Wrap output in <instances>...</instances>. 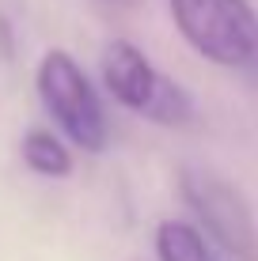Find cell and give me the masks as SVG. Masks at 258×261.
<instances>
[{
    "label": "cell",
    "mask_w": 258,
    "mask_h": 261,
    "mask_svg": "<svg viewBox=\"0 0 258 261\" xmlns=\"http://www.w3.org/2000/svg\"><path fill=\"white\" fill-rule=\"evenodd\" d=\"M103 84L126 110L156 125H186L194 118V98L182 84L163 76L133 42H106L103 49Z\"/></svg>",
    "instance_id": "7a4b0ae2"
},
{
    "label": "cell",
    "mask_w": 258,
    "mask_h": 261,
    "mask_svg": "<svg viewBox=\"0 0 258 261\" xmlns=\"http://www.w3.org/2000/svg\"><path fill=\"white\" fill-rule=\"evenodd\" d=\"M175 27L220 68H258V12L251 0H171Z\"/></svg>",
    "instance_id": "6da1fadb"
},
{
    "label": "cell",
    "mask_w": 258,
    "mask_h": 261,
    "mask_svg": "<svg viewBox=\"0 0 258 261\" xmlns=\"http://www.w3.org/2000/svg\"><path fill=\"white\" fill-rule=\"evenodd\" d=\"M23 151V163L34 170V174L42 178H65L68 170H73V155H68V148L53 137L50 129H31L19 144Z\"/></svg>",
    "instance_id": "5b68a950"
},
{
    "label": "cell",
    "mask_w": 258,
    "mask_h": 261,
    "mask_svg": "<svg viewBox=\"0 0 258 261\" xmlns=\"http://www.w3.org/2000/svg\"><path fill=\"white\" fill-rule=\"evenodd\" d=\"M156 254L159 261H213L201 231L182 220H163L156 227Z\"/></svg>",
    "instance_id": "8992f818"
},
{
    "label": "cell",
    "mask_w": 258,
    "mask_h": 261,
    "mask_svg": "<svg viewBox=\"0 0 258 261\" xmlns=\"http://www.w3.org/2000/svg\"><path fill=\"white\" fill-rule=\"evenodd\" d=\"M38 95L57 129L65 133L76 148L84 151H103L110 125H106V110L95 95L91 80L84 68L68 57L65 49H50L38 65Z\"/></svg>",
    "instance_id": "3957f363"
},
{
    "label": "cell",
    "mask_w": 258,
    "mask_h": 261,
    "mask_svg": "<svg viewBox=\"0 0 258 261\" xmlns=\"http://www.w3.org/2000/svg\"><path fill=\"white\" fill-rule=\"evenodd\" d=\"M179 186L209 239H217V246H224L236 261H258V220L232 182L201 167H182Z\"/></svg>",
    "instance_id": "277c9868"
}]
</instances>
